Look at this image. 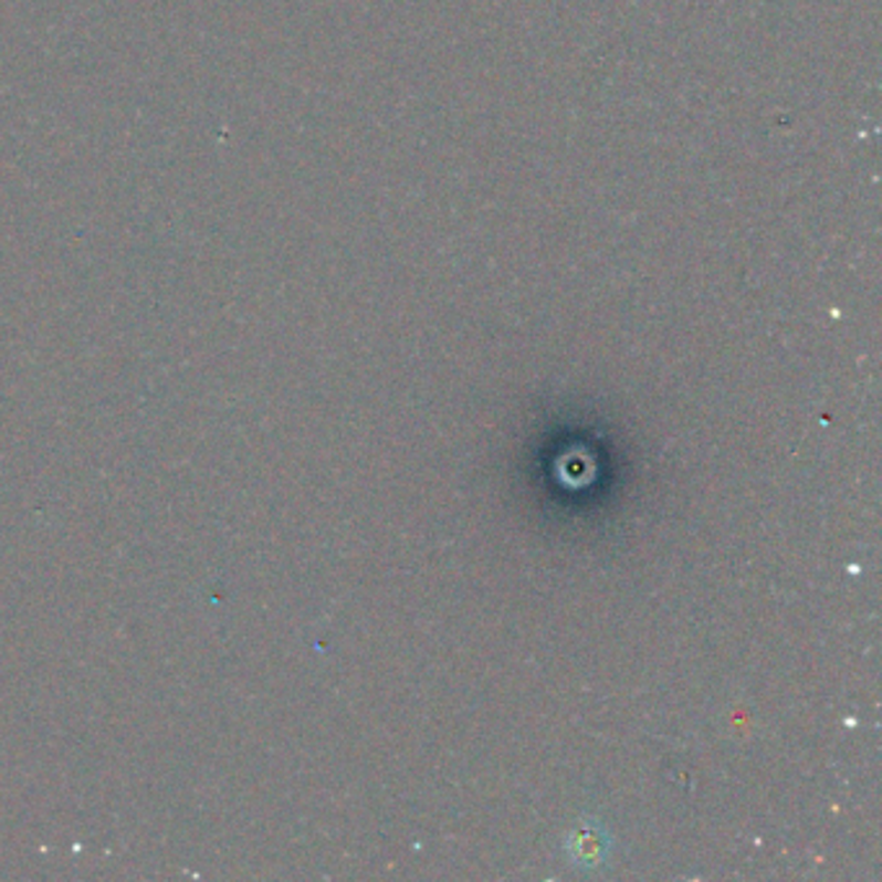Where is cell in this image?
<instances>
[{
	"label": "cell",
	"instance_id": "cell-1",
	"mask_svg": "<svg viewBox=\"0 0 882 882\" xmlns=\"http://www.w3.org/2000/svg\"><path fill=\"white\" fill-rule=\"evenodd\" d=\"M575 849H577L575 851L577 859H582L585 864H592L600 857V851H603V836L592 831V828H582V831L575 836Z\"/></svg>",
	"mask_w": 882,
	"mask_h": 882
}]
</instances>
